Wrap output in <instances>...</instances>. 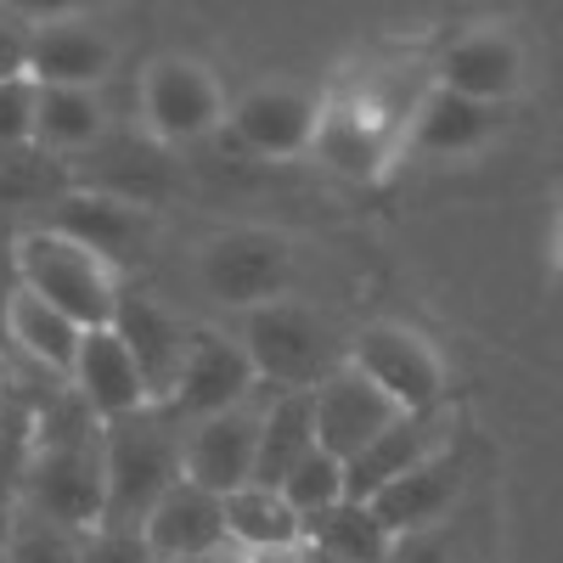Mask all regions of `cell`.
I'll use <instances>...</instances> for the list:
<instances>
[{
    "instance_id": "cell-1",
    "label": "cell",
    "mask_w": 563,
    "mask_h": 563,
    "mask_svg": "<svg viewBox=\"0 0 563 563\" xmlns=\"http://www.w3.org/2000/svg\"><path fill=\"white\" fill-rule=\"evenodd\" d=\"M23 507L74 536H97L108 525V474H102V422L74 395L40 411L34 456L23 467Z\"/></svg>"
},
{
    "instance_id": "cell-2",
    "label": "cell",
    "mask_w": 563,
    "mask_h": 563,
    "mask_svg": "<svg viewBox=\"0 0 563 563\" xmlns=\"http://www.w3.org/2000/svg\"><path fill=\"white\" fill-rule=\"evenodd\" d=\"M102 474H108V525L141 530V519L180 485V434L164 411H135L102 422Z\"/></svg>"
},
{
    "instance_id": "cell-3",
    "label": "cell",
    "mask_w": 563,
    "mask_h": 563,
    "mask_svg": "<svg viewBox=\"0 0 563 563\" xmlns=\"http://www.w3.org/2000/svg\"><path fill=\"white\" fill-rule=\"evenodd\" d=\"M18 288L40 294L45 305H57L68 321L85 327V333L113 327V310H119V294H124L102 254L57 238L52 225L18 238Z\"/></svg>"
},
{
    "instance_id": "cell-4",
    "label": "cell",
    "mask_w": 563,
    "mask_h": 563,
    "mask_svg": "<svg viewBox=\"0 0 563 563\" xmlns=\"http://www.w3.org/2000/svg\"><path fill=\"white\" fill-rule=\"evenodd\" d=\"M243 350L254 361V378H271L288 395H310L321 378H333V372H339L333 339H327V327L316 321V310L288 305V299L249 310Z\"/></svg>"
},
{
    "instance_id": "cell-5",
    "label": "cell",
    "mask_w": 563,
    "mask_h": 563,
    "mask_svg": "<svg viewBox=\"0 0 563 563\" xmlns=\"http://www.w3.org/2000/svg\"><path fill=\"white\" fill-rule=\"evenodd\" d=\"M350 366L372 389H384L406 417L417 411H440V395H445V361L440 350L417 333V327H400V321H372L361 327V339L350 344Z\"/></svg>"
},
{
    "instance_id": "cell-6",
    "label": "cell",
    "mask_w": 563,
    "mask_h": 563,
    "mask_svg": "<svg viewBox=\"0 0 563 563\" xmlns=\"http://www.w3.org/2000/svg\"><path fill=\"white\" fill-rule=\"evenodd\" d=\"M288 271H294V254L276 231H225V238L203 243V260H198L203 288L238 310L276 305L282 288H288Z\"/></svg>"
},
{
    "instance_id": "cell-7",
    "label": "cell",
    "mask_w": 563,
    "mask_h": 563,
    "mask_svg": "<svg viewBox=\"0 0 563 563\" xmlns=\"http://www.w3.org/2000/svg\"><path fill=\"white\" fill-rule=\"evenodd\" d=\"M310 411H316V445L339 462L361 456L384 429H395L406 417L384 389H372L355 366H339L333 378H321L310 389Z\"/></svg>"
},
{
    "instance_id": "cell-8",
    "label": "cell",
    "mask_w": 563,
    "mask_h": 563,
    "mask_svg": "<svg viewBox=\"0 0 563 563\" xmlns=\"http://www.w3.org/2000/svg\"><path fill=\"white\" fill-rule=\"evenodd\" d=\"M141 113L164 141H198L225 119V97L203 63L192 57H158L141 79Z\"/></svg>"
},
{
    "instance_id": "cell-9",
    "label": "cell",
    "mask_w": 563,
    "mask_h": 563,
    "mask_svg": "<svg viewBox=\"0 0 563 563\" xmlns=\"http://www.w3.org/2000/svg\"><path fill=\"white\" fill-rule=\"evenodd\" d=\"M254 389V361L243 344H231L220 333H192V350H186V366L175 378V395L164 400V411L175 417H192V422H209V417H225L238 411Z\"/></svg>"
},
{
    "instance_id": "cell-10",
    "label": "cell",
    "mask_w": 563,
    "mask_h": 563,
    "mask_svg": "<svg viewBox=\"0 0 563 563\" xmlns=\"http://www.w3.org/2000/svg\"><path fill=\"white\" fill-rule=\"evenodd\" d=\"M254 451H260V411H225L209 422H192V434L180 445V479L209 496H231L254 485Z\"/></svg>"
},
{
    "instance_id": "cell-11",
    "label": "cell",
    "mask_w": 563,
    "mask_h": 563,
    "mask_svg": "<svg viewBox=\"0 0 563 563\" xmlns=\"http://www.w3.org/2000/svg\"><path fill=\"white\" fill-rule=\"evenodd\" d=\"M68 384H74V400L97 422H119V417H135V411H153L147 378H141L135 355L124 350V339L113 333V327H97V333L79 339V361L68 372Z\"/></svg>"
},
{
    "instance_id": "cell-12",
    "label": "cell",
    "mask_w": 563,
    "mask_h": 563,
    "mask_svg": "<svg viewBox=\"0 0 563 563\" xmlns=\"http://www.w3.org/2000/svg\"><path fill=\"white\" fill-rule=\"evenodd\" d=\"M445 422H451L445 411H417V417H400L395 429H384L361 456L344 462V501H372L395 479H406L411 467L440 456L445 451Z\"/></svg>"
},
{
    "instance_id": "cell-13",
    "label": "cell",
    "mask_w": 563,
    "mask_h": 563,
    "mask_svg": "<svg viewBox=\"0 0 563 563\" xmlns=\"http://www.w3.org/2000/svg\"><path fill=\"white\" fill-rule=\"evenodd\" d=\"M316 124H321V102L305 97L294 85H260L231 108V130L249 153L265 158H299L316 147Z\"/></svg>"
},
{
    "instance_id": "cell-14",
    "label": "cell",
    "mask_w": 563,
    "mask_h": 563,
    "mask_svg": "<svg viewBox=\"0 0 563 563\" xmlns=\"http://www.w3.org/2000/svg\"><path fill=\"white\" fill-rule=\"evenodd\" d=\"M113 333L124 339V350L135 355L141 378H147V395L153 406L175 395V378L186 366V350H192V333L164 310L153 305L147 294H119V310H113Z\"/></svg>"
},
{
    "instance_id": "cell-15",
    "label": "cell",
    "mask_w": 563,
    "mask_h": 563,
    "mask_svg": "<svg viewBox=\"0 0 563 563\" xmlns=\"http://www.w3.org/2000/svg\"><path fill=\"white\" fill-rule=\"evenodd\" d=\"M519 79H525V52L507 29H474L451 40L440 57V90H456V97L485 102V108L507 102L519 90Z\"/></svg>"
},
{
    "instance_id": "cell-16",
    "label": "cell",
    "mask_w": 563,
    "mask_h": 563,
    "mask_svg": "<svg viewBox=\"0 0 563 563\" xmlns=\"http://www.w3.org/2000/svg\"><path fill=\"white\" fill-rule=\"evenodd\" d=\"M141 541L153 547L158 563H180V558L220 552V547H231V541H225V501L180 479V485L147 512V519H141Z\"/></svg>"
},
{
    "instance_id": "cell-17",
    "label": "cell",
    "mask_w": 563,
    "mask_h": 563,
    "mask_svg": "<svg viewBox=\"0 0 563 563\" xmlns=\"http://www.w3.org/2000/svg\"><path fill=\"white\" fill-rule=\"evenodd\" d=\"M113 68V40L90 23H40L29 34V79L63 90H97Z\"/></svg>"
},
{
    "instance_id": "cell-18",
    "label": "cell",
    "mask_w": 563,
    "mask_h": 563,
    "mask_svg": "<svg viewBox=\"0 0 563 563\" xmlns=\"http://www.w3.org/2000/svg\"><path fill=\"white\" fill-rule=\"evenodd\" d=\"M456 490H462V462L451 451H440L422 467H411L406 479H395L389 490H378L366 507L378 512V525L389 536H417V530H434L445 519V507L456 501Z\"/></svg>"
},
{
    "instance_id": "cell-19",
    "label": "cell",
    "mask_w": 563,
    "mask_h": 563,
    "mask_svg": "<svg viewBox=\"0 0 563 563\" xmlns=\"http://www.w3.org/2000/svg\"><path fill=\"white\" fill-rule=\"evenodd\" d=\"M7 339H12V350H18L29 366L45 372V378H63V384H68V372H74V361H79L85 327L68 321L57 305H45L40 294L18 288V294L7 299Z\"/></svg>"
},
{
    "instance_id": "cell-20",
    "label": "cell",
    "mask_w": 563,
    "mask_h": 563,
    "mask_svg": "<svg viewBox=\"0 0 563 563\" xmlns=\"http://www.w3.org/2000/svg\"><path fill=\"white\" fill-rule=\"evenodd\" d=\"M316 153L321 164H333L339 175H372L389 153V119L372 108V102H333L321 108L316 124Z\"/></svg>"
},
{
    "instance_id": "cell-21",
    "label": "cell",
    "mask_w": 563,
    "mask_h": 563,
    "mask_svg": "<svg viewBox=\"0 0 563 563\" xmlns=\"http://www.w3.org/2000/svg\"><path fill=\"white\" fill-rule=\"evenodd\" d=\"M316 451V411L310 395H282L271 411H260V451H254V485L282 490V479Z\"/></svg>"
},
{
    "instance_id": "cell-22",
    "label": "cell",
    "mask_w": 563,
    "mask_h": 563,
    "mask_svg": "<svg viewBox=\"0 0 563 563\" xmlns=\"http://www.w3.org/2000/svg\"><path fill=\"white\" fill-rule=\"evenodd\" d=\"M490 130H496V108L467 102L456 90H429L411 119V147L417 153H474L479 141H490Z\"/></svg>"
},
{
    "instance_id": "cell-23",
    "label": "cell",
    "mask_w": 563,
    "mask_h": 563,
    "mask_svg": "<svg viewBox=\"0 0 563 563\" xmlns=\"http://www.w3.org/2000/svg\"><path fill=\"white\" fill-rule=\"evenodd\" d=\"M52 231H57V238H68V243H79V249H90V254H102V260L113 265V260L130 254V243H135V214H130V203H119V198L63 192L57 209H52Z\"/></svg>"
},
{
    "instance_id": "cell-24",
    "label": "cell",
    "mask_w": 563,
    "mask_h": 563,
    "mask_svg": "<svg viewBox=\"0 0 563 563\" xmlns=\"http://www.w3.org/2000/svg\"><path fill=\"white\" fill-rule=\"evenodd\" d=\"M225 541H238L249 552H288L305 541V525L276 490L243 485L225 496Z\"/></svg>"
},
{
    "instance_id": "cell-25",
    "label": "cell",
    "mask_w": 563,
    "mask_h": 563,
    "mask_svg": "<svg viewBox=\"0 0 563 563\" xmlns=\"http://www.w3.org/2000/svg\"><path fill=\"white\" fill-rule=\"evenodd\" d=\"M305 536L339 563H384L389 547H395V536L378 525V512H372L366 501H339V507L316 512V519L305 525Z\"/></svg>"
},
{
    "instance_id": "cell-26",
    "label": "cell",
    "mask_w": 563,
    "mask_h": 563,
    "mask_svg": "<svg viewBox=\"0 0 563 563\" xmlns=\"http://www.w3.org/2000/svg\"><path fill=\"white\" fill-rule=\"evenodd\" d=\"M102 135V102L97 90H63V85H40L34 102V147L52 153H79Z\"/></svg>"
},
{
    "instance_id": "cell-27",
    "label": "cell",
    "mask_w": 563,
    "mask_h": 563,
    "mask_svg": "<svg viewBox=\"0 0 563 563\" xmlns=\"http://www.w3.org/2000/svg\"><path fill=\"white\" fill-rule=\"evenodd\" d=\"M276 496L299 512V525H310L316 512H327V507H339V501H344V462H339V456H327V451L316 445V451L294 467V474L282 479Z\"/></svg>"
},
{
    "instance_id": "cell-28",
    "label": "cell",
    "mask_w": 563,
    "mask_h": 563,
    "mask_svg": "<svg viewBox=\"0 0 563 563\" xmlns=\"http://www.w3.org/2000/svg\"><path fill=\"white\" fill-rule=\"evenodd\" d=\"M79 536L40 519V512L18 507L7 519V563H79Z\"/></svg>"
},
{
    "instance_id": "cell-29",
    "label": "cell",
    "mask_w": 563,
    "mask_h": 563,
    "mask_svg": "<svg viewBox=\"0 0 563 563\" xmlns=\"http://www.w3.org/2000/svg\"><path fill=\"white\" fill-rule=\"evenodd\" d=\"M34 102H40V85L29 74L0 79V158L34 147Z\"/></svg>"
},
{
    "instance_id": "cell-30",
    "label": "cell",
    "mask_w": 563,
    "mask_h": 563,
    "mask_svg": "<svg viewBox=\"0 0 563 563\" xmlns=\"http://www.w3.org/2000/svg\"><path fill=\"white\" fill-rule=\"evenodd\" d=\"M79 563H158V558L141 541V530H97V536H85Z\"/></svg>"
},
{
    "instance_id": "cell-31",
    "label": "cell",
    "mask_w": 563,
    "mask_h": 563,
    "mask_svg": "<svg viewBox=\"0 0 563 563\" xmlns=\"http://www.w3.org/2000/svg\"><path fill=\"white\" fill-rule=\"evenodd\" d=\"M29 23H18L12 12H0V79H23L29 74Z\"/></svg>"
},
{
    "instance_id": "cell-32",
    "label": "cell",
    "mask_w": 563,
    "mask_h": 563,
    "mask_svg": "<svg viewBox=\"0 0 563 563\" xmlns=\"http://www.w3.org/2000/svg\"><path fill=\"white\" fill-rule=\"evenodd\" d=\"M384 563H451V547L434 530H417V536H395Z\"/></svg>"
},
{
    "instance_id": "cell-33",
    "label": "cell",
    "mask_w": 563,
    "mask_h": 563,
    "mask_svg": "<svg viewBox=\"0 0 563 563\" xmlns=\"http://www.w3.org/2000/svg\"><path fill=\"white\" fill-rule=\"evenodd\" d=\"M180 563H249V558L231 552V547H220V552H203V558H180Z\"/></svg>"
},
{
    "instance_id": "cell-34",
    "label": "cell",
    "mask_w": 563,
    "mask_h": 563,
    "mask_svg": "<svg viewBox=\"0 0 563 563\" xmlns=\"http://www.w3.org/2000/svg\"><path fill=\"white\" fill-rule=\"evenodd\" d=\"M0 563H7V519H0Z\"/></svg>"
},
{
    "instance_id": "cell-35",
    "label": "cell",
    "mask_w": 563,
    "mask_h": 563,
    "mask_svg": "<svg viewBox=\"0 0 563 563\" xmlns=\"http://www.w3.org/2000/svg\"><path fill=\"white\" fill-rule=\"evenodd\" d=\"M558 254H563V231H558Z\"/></svg>"
}]
</instances>
